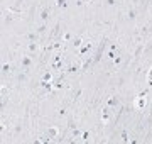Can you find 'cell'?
<instances>
[{
  "mask_svg": "<svg viewBox=\"0 0 152 144\" xmlns=\"http://www.w3.org/2000/svg\"><path fill=\"white\" fill-rule=\"evenodd\" d=\"M49 31V26H48V22H42V24H39L37 27H36V32L39 34V36H44V34Z\"/></svg>",
  "mask_w": 152,
  "mask_h": 144,
  "instance_id": "cell-10",
  "label": "cell"
},
{
  "mask_svg": "<svg viewBox=\"0 0 152 144\" xmlns=\"http://www.w3.org/2000/svg\"><path fill=\"white\" fill-rule=\"evenodd\" d=\"M64 71H66V75H75V73L81 71V61H80V63H75V65H69V66H66Z\"/></svg>",
  "mask_w": 152,
  "mask_h": 144,
  "instance_id": "cell-5",
  "label": "cell"
},
{
  "mask_svg": "<svg viewBox=\"0 0 152 144\" xmlns=\"http://www.w3.org/2000/svg\"><path fill=\"white\" fill-rule=\"evenodd\" d=\"M142 53H145V43H139V44H137L135 51H134V58H139Z\"/></svg>",
  "mask_w": 152,
  "mask_h": 144,
  "instance_id": "cell-11",
  "label": "cell"
},
{
  "mask_svg": "<svg viewBox=\"0 0 152 144\" xmlns=\"http://www.w3.org/2000/svg\"><path fill=\"white\" fill-rule=\"evenodd\" d=\"M117 4H118V0H103L105 7H115Z\"/></svg>",
  "mask_w": 152,
  "mask_h": 144,
  "instance_id": "cell-22",
  "label": "cell"
},
{
  "mask_svg": "<svg viewBox=\"0 0 152 144\" xmlns=\"http://www.w3.org/2000/svg\"><path fill=\"white\" fill-rule=\"evenodd\" d=\"M147 80H152V68L149 70V73H147Z\"/></svg>",
  "mask_w": 152,
  "mask_h": 144,
  "instance_id": "cell-29",
  "label": "cell"
},
{
  "mask_svg": "<svg viewBox=\"0 0 152 144\" xmlns=\"http://www.w3.org/2000/svg\"><path fill=\"white\" fill-rule=\"evenodd\" d=\"M91 48H93V43H90V41H88V43H85V44H83L81 48L78 49V56H80V58H83V56L86 54L88 51L91 49Z\"/></svg>",
  "mask_w": 152,
  "mask_h": 144,
  "instance_id": "cell-7",
  "label": "cell"
},
{
  "mask_svg": "<svg viewBox=\"0 0 152 144\" xmlns=\"http://www.w3.org/2000/svg\"><path fill=\"white\" fill-rule=\"evenodd\" d=\"M120 137H122V141H124V143H130V139H129V132H127V131H122V134H120Z\"/></svg>",
  "mask_w": 152,
  "mask_h": 144,
  "instance_id": "cell-23",
  "label": "cell"
},
{
  "mask_svg": "<svg viewBox=\"0 0 152 144\" xmlns=\"http://www.w3.org/2000/svg\"><path fill=\"white\" fill-rule=\"evenodd\" d=\"M68 5H69V0H56L58 9H68Z\"/></svg>",
  "mask_w": 152,
  "mask_h": 144,
  "instance_id": "cell-16",
  "label": "cell"
},
{
  "mask_svg": "<svg viewBox=\"0 0 152 144\" xmlns=\"http://www.w3.org/2000/svg\"><path fill=\"white\" fill-rule=\"evenodd\" d=\"M137 107H139V109H144V107H145V100L144 98H137Z\"/></svg>",
  "mask_w": 152,
  "mask_h": 144,
  "instance_id": "cell-26",
  "label": "cell"
},
{
  "mask_svg": "<svg viewBox=\"0 0 152 144\" xmlns=\"http://www.w3.org/2000/svg\"><path fill=\"white\" fill-rule=\"evenodd\" d=\"M81 134H83V131H81V129L75 127L73 131H71V137L75 139V141H78V139H81Z\"/></svg>",
  "mask_w": 152,
  "mask_h": 144,
  "instance_id": "cell-15",
  "label": "cell"
},
{
  "mask_svg": "<svg viewBox=\"0 0 152 144\" xmlns=\"http://www.w3.org/2000/svg\"><path fill=\"white\" fill-rule=\"evenodd\" d=\"M12 70H14V68H12V63H9V61H4V65H2V75L5 76V75H9Z\"/></svg>",
  "mask_w": 152,
  "mask_h": 144,
  "instance_id": "cell-12",
  "label": "cell"
},
{
  "mask_svg": "<svg viewBox=\"0 0 152 144\" xmlns=\"http://www.w3.org/2000/svg\"><path fill=\"white\" fill-rule=\"evenodd\" d=\"M147 93H149V87H147V88H144V90H142L140 93L137 95V98H144V97H145Z\"/></svg>",
  "mask_w": 152,
  "mask_h": 144,
  "instance_id": "cell-28",
  "label": "cell"
},
{
  "mask_svg": "<svg viewBox=\"0 0 152 144\" xmlns=\"http://www.w3.org/2000/svg\"><path fill=\"white\" fill-rule=\"evenodd\" d=\"M110 112H112V110H110V107H105L103 110H102V120H103V122H108L110 120Z\"/></svg>",
  "mask_w": 152,
  "mask_h": 144,
  "instance_id": "cell-14",
  "label": "cell"
},
{
  "mask_svg": "<svg viewBox=\"0 0 152 144\" xmlns=\"http://www.w3.org/2000/svg\"><path fill=\"white\" fill-rule=\"evenodd\" d=\"M118 105H120V97H117V95H113V97H110V98L107 100V107H110V109L118 107Z\"/></svg>",
  "mask_w": 152,
  "mask_h": 144,
  "instance_id": "cell-8",
  "label": "cell"
},
{
  "mask_svg": "<svg viewBox=\"0 0 152 144\" xmlns=\"http://www.w3.org/2000/svg\"><path fill=\"white\" fill-rule=\"evenodd\" d=\"M132 2H134V5H137V4H139V2H140V0H132Z\"/></svg>",
  "mask_w": 152,
  "mask_h": 144,
  "instance_id": "cell-30",
  "label": "cell"
},
{
  "mask_svg": "<svg viewBox=\"0 0 152 144\" xmlns=\"http://www.w3.org/2000/svg\"><path fill=\"white\" fill-rule=\"evenodd\" d=\"M66 115H68V107L63 105L59 109V112H58V117H59V119H63V117H66Z\"/></svg>",
  "mask_w": 152,
  "mask_h": 144,
  "instance_id": "cell-18",
  "label": "cell"
},
{
  "mask_svg": "<svg viewBox=\"0 0 152 144\" xmlns=\"http://www.w3.org/2000/svg\"><path fill=\"white\" fill-rule=\"evenodd\" d=\"M58 136H59V131H58V127H49V129H48V137L51 139V141H53L54 137H58Z\"/></svg>",
  "mask_w": 152,
  "mask_h": 144,
  "instance_id": "cell-13",
  "label": "cell"
},
{
  "mask_svg": "<svg viewBox=\"0 0 152 144\" xmlns=\"http://www.w3.org/2000/svg\"><path fill=\"white\" fill-rule=\"evenodd\" d=\"M73 37H75V36H73V32H69V31H66V32L63 34V41H66V43H71Z\"/></svg>",
  "mask_w": 152,
  "mask_h": 144,
  "instance_id": "cell-19",
  "label": "cell"
},
{
  "mask_svg": "<svg viewBox=\"0 0 152 144\" xmlns=\"http://www.w3.org/2000/svg\"><path fill=\"white\" fill-rule=\"evenodd\" d=\"M81 93H83V90H81V88H76L75 92H73V95H71V97H73V100L76 102V100H78L80 97H81Z\"/></svg>",
  "mask_w": 152,
  "mask_h": 144,
  "instance_id": "cell-20",
  "label": "cell"
},
{
  "mask_svg": "<svg viewBox=\"0 0 152 144\" xmlns=\"http://www.w3.org/2000/svg\"><path fill=\"white\" fill-rule=\"evenodd\" d=\"M105 56H107L108 60H115V58H117V56H118V54H117V51H113V49H108V51H107V54H105Z\"/></svg>",
  "mask_w": 152,
  "mask_h": 144,
  "instance_id": "cell-21",
  "label": "cell"
},
{
  "mask_svg": "<svg viewBox=\"0 0 152 144\" xmlns=\"http://www.w3.org/2000/svg\"><path fill=\"white\" fill-rule=\"evenodd\" d=\"M24 39H26V43H29V41H41V36H39V34L36 32V29H34L31 32H26Z\"/></svg>",
  "mask_w": 152,
  "mask_h": 144,
  "instance_id": "cell-6",
  "label": "cell"
},
{
  "mask_svg": "<svg viewBox=\"0 0 152 144\" xmlns=\"http://www.w3.org/2000/svg\"><path fill=\"white\" fill-rule=\"evenodd\" d=\"M49 19H51V7H44V9H41V10L37 12V21L41 24L49 22Z\"/></svg>",
  "mask_w": 152,
  "mask_h": 144,
  "instance_id": "cell-3",
  "label": "cell"
},
{
  "mask_svg": "<svg viewBox=\"0 0 152 144\" xmlns=\"http://www.w3.org/2000/svg\"><path fill=\"white\" fill-rule=\"evenodd\" d=\"M20 66H22V71H29L31 68L34 66V56L31 54H26L22 56V60H20Z\"/></svg>",
  "mask_w": 152,
  "mask_h": 144,
  "instance_id": "cell-2",
  "label": "cell"
},
{
  "mask_svg": "<svg viewBox=\"0 0 152 144\" xmlns=\"http://www.w3.org/2000/svg\"><path fill=\"white\" fill-rule=\"evenodd\" d=\"M41 49V41H29L26 43V51H27V54L31 56H36Z\"/></svg>",
  "mask_w": 152,
  "mask_h": 144,
  "instance_id": "cell-1",
  "label": "cell"
},
{
  "mask_svg": "<svg viewBox=\"0 0 152 144\" xmlns=\"http://www.w3.org/2000/svg\"><path fill=\"white\" fill-rule=\"evenodd\" d=\"M41 80H46V82H53V70H48V71L42 75Z\"/></svg>",
  "mask_w": 152,
  "mask_h": 144,
  "instance_id": "cell-17",
  "label": "cell"
},
{
  "mask_svg": "<svg viewBox=\"0 0 152 144\" xmlns=\"http://www.w3.org/2000/svg\"><path fill=\"white\" fill-rule=\"evenodd\" d=\"M83 44H85V43H83V37H81V36H75V37L71 39V46H73L75 49H80Z\"/></svg>",
  "mask_w": 152,
  "mask_h": 144,
  "instance_id": "cell-9",
  "label": "cell"
},
{
  "mask_svg": "<svg viewBox=\"0 0 152 144\" xmlns=\"http://www.w3.org/2000/svg\"><path fill=\"white\" fill-rule=\"evenodd\" d=\"M122 61H124V58H122V56H117V58H115L113 60V63H115V66H120V65H122Z\"/></svg>",
  "mask_w": 152,
  "mask_h": 144,
  "instance_id": "cell-27",
  "label": "cell"
},
{
  "mask_svg": "<svg viewBox=\"0 0 152 144\" xmlns=\"http://www.w3.org/2000/svg\"><path fill=\"white\" fill-rule=\"evenodd\" d=\"M59 48H63V43H61V41H58V43L49 46V49H59Z\"/></svg>",
  "mask_w": 152,
  "mask_h": 144,
  "instance_id": "cell-25",
  "label": "cell"
},
{
  "mask_svg": "<svg viewBox=\"0 0 152 144\" xmlns=\"http://www.w3.org/2000/svg\"><path fill=\"white\" fill-rule=\"evenodd\" d=\"M137 15H139V10L135 9V5L129 7V10H127V21H129V22H135Z\"/></svg>",
  "mask_w": 152,
  "mask_h": 144,
  "instance_id": "cell-4",
  "label": "cell"
},
{
  "mask_svg": "<svg viewBox=\"0 0 152 144\" xmlns=\"http://www.w3.org/2000/svg\"><path fill=\"white\" fill-rule=\"evenodd\" d=\"M90 136H91V132H90V131H83V134H81V141H88V139H90Z\"/></svg>",
  "mask_w": 152,
  "mask_h": 144,
  "instance_id": "cell-24",
  "label": "cell"
}]
</instances>
